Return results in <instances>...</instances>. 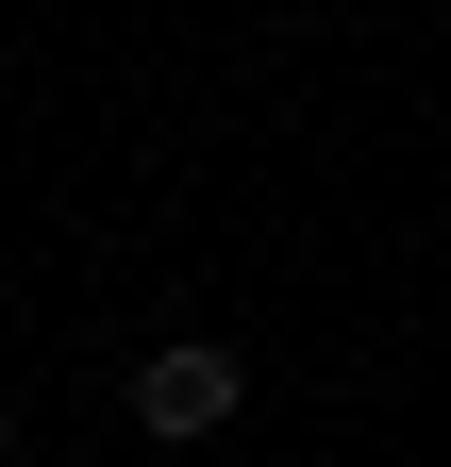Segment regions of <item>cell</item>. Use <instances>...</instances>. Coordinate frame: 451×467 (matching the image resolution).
Here are the masks:
<instances>
[{"instance_id":"1","label":"cell","mask_w":451,"mask_h":467,"mask_svg":"<svg viewBox=\"0 0 451 467\" xmlns=\"http://www.w3.org/2000/svg\"><path fill=\"white\" fill-rule=\"evenodd\" d=\"M235 400H251V350L235 334H167V350H134V434H235Z\"/></svg>"}]
</instances>
